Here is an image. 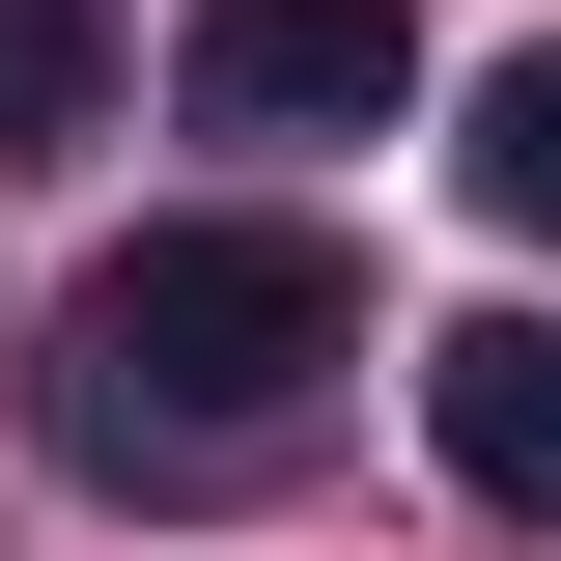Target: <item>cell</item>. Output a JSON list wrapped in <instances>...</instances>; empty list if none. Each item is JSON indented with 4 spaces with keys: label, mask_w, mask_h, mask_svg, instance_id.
<instances>
[{
    "label": "cell",
    "mask_w": 561,
    "mask_h": 561,
    "mask_svg": "<svg viewBox=\"0 0 561 561\" xmlns=\"http://www.w3.org/2000/svg\"><path fill=\"white\" fill-rule=\"evenodd\" d=\"M337 365H365V253H337V225H280V197H225V225H140V253L57 280L28 421H57V478L197 505V478H253Z\"/></svg>",
    "instance_id": "obj_1"
},
{
    "label": "cell",
    "mask_w": 561,
    "mask_h": 561,
    "mask_svg": "<svg viewBox=\"0 0 561 561\" xmlns=\"http://www.w3.org/2000/svg\"><path fill=\"white\" fill-rule=\"evenodd\" d=\"M197 140H393L421 113V28L393 0H197Z\"/></svg>",
    "instance_id": "obj_2"
},
{
    "label": "cell",
    "mask_w": 561,
    "mask_h": 561,
    "mask_svg": "<svg viewBox=\"0 0 561 561\" xmlns=\"http://www.w3.org/2000/svg\"><path fill=\"white\" fill-rule=\"evenodd\" d=\"M421 421H449V478H478V505H534V534H561V309L421 337Z\"/></svg>",
    "instance_id": "obj_3"
},
{
    "label": "cell",
    "mask_w": 561,
    "mask_h": 561,
    "mask_svg": "<svg viewBox=\"0 0 561 561\" xmlns=\"http://www.w3.org/2000/svg\"><path fill=\"white\" fill-rule=\"evenodd\" d=\"M113 113V0H0V169Z\"/></svg>",
    "instance_id": "obj_4"
},
{
    "label": "cell",
    "mask_w": 561,
    "mask_h": 561,
    "mask_svg": "<svg viewBox=\"0 0 561 561\" xmlns=\"http://www.w3.org/2000/svg\"><path fill=\"white\" fill-rule=\"evenodd\" d=\"M449 169H478V225H534V253H561V28L478 84V140H449Z\"/></svg>",
    "instance_id": "obj_5"
}]
</instances>
